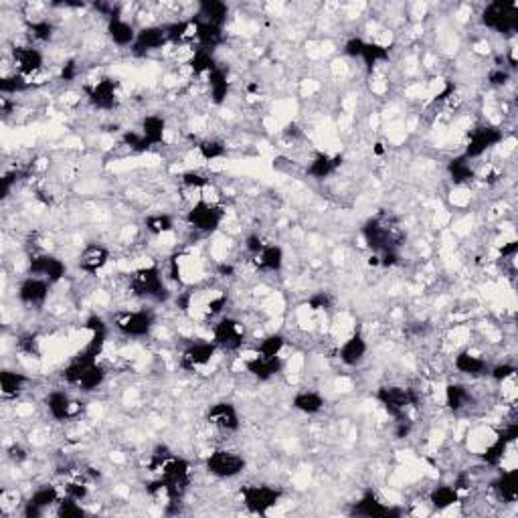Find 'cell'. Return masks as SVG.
Listing matches in <instances>:
<instances>
[{
    "label": "cell",
    "instance_id": "cell-1",
    "mask_svg": "<svg viewBox=\"0 0 518 518\" xmlns=\"http://www.w3.org/2000/svg\"><path fill=\"white\" fill-rule=\"evenodd\" d=\"M61 377H63V381L69 383V385L80 387L81 391L92 393V391L104 385V381H106V369L97 362V359H92V357L80 352L75 359L67 365Z\"/></svg>",
    "mask_w": 518,
    "mask_h": 518
},
{
    "label": "cell",
    "instance_id": "cell-2",
    "mask_svg": "<svg viewBox=\"0 0 518 518\" xmlns=\"http://www.w3.org/2000/svg\"><path fill=\"white\" fill-rule=\"evenodd\" d=\"M130 290L134 292V296L152 300V302H166L168 300V288L162 279L158 266L136 269L130 276Z\"/></svg>",
    "mask_w": 518,
    "mask_h": 518
},
{
    "label": "cell",
    "instance_id": "cell-3",
    "mask_svg": "<svg viewBox=\"0 0 518 518\" xmlns=\"http://www.w3.org/2000/svg\"><path fill=\"white\" fill-rule=\"evenodd\" d=\"M482 25L500 35L518 31V4L512 0H494L482 11Z\"/></svg>",
    "mask_w": 518,
    "mask_h": 518
},
{
    "label": "cell",
    "instance_id": "cell-4",
    "mask_svg": "<svg viewBox=\"0 0 518 518\" xmlns=\"http://www.w3.org/2000/svg\"><path fill=\"white\" fill-rule=\"evenodd\" d=\"M362 235H365L367 245L374 253L397 249L399 241H401L399 227L393 225L391 219H385V217H374L371 221H367V225L362 227Z\"/></svg>",
    "mask_w": 518,
    "mask_h": 518
},
{
    "label": "cell",
    "instance_id": "cell-5",
    "mask_svg": "<svg viewBox=\"0 0 518 518\" xmlns=\"http://www.w3.org/2000/svg\"><path fill=\"white\" fill-rule=\"evenodd\" d=\"M225 219L223 207L209 203V200H199L195 203L188 213H186V223L199 233H215Z\"/></svg>",
    "mask_w": 518,
    "mask_h": 518
},
{
    "label": "cell",
    "instance_id": "cell-6",
    "mask_svg": "<svg viewBox=\"0 0 518 518\" xmlns=\"http://www.w3.org/2000/svg\"><path fill=\"white\" fill-rule=\"evenodd\" d=\"M205 468L215 478H235L245 470V458L233 450H217L205 460Z\"/></svg>",
    "mask_w": 518,
    "mask_h": 518
},
{
    "label": "cell",
    "instance_id": "cell-7",
    "mask_svg": "<svg viewBox=\"0 0 518 518\" xmlns=\"http://www.w3.org/2000/svg\"><path fill=\"white\" fill-rule=\"evenodd\" d=\"M114 326L124 336L144 338L154 328V314L150 310H146V308H142V310H130V312H120L114 318Z\"/></svg>",
    "mask_w": 518,
    "mask_h": 518
},
{
    "label": "cell",
    "instance_id": "cell-8",
    "mask_svg": "<svg viewBox=\"0 0 518 518\" xmlns=\"http://www.w3.org/2000/svg\"><path fill=\"white\" fill-rule=\"evenodd\" d=\"M281 498V492L266 484H252L241 490V500L253 514H267Z\"/></svg>",
    "mask_w": 518,
    "mask_h": 518
},
{
    "label": "cell",
    "instance_id": "cell-9",
    "mask_svg": "<svg viewBox=\"0 0 518 518\" xmlns=\"http://www.w3.org/2000/svg\"><path fill=\"white\" fill-rule=\"evenodd\" d=\"M377 401H379V403H381L393 417L403 419V417H405V411H407L411 405H417L419 399H417V395L413 393L411 389H405V387H397V385H385L377 391Z\"/></svg>",
    "mask_w": 518,
    "mask_h": 518
},
{
    "label": "cell",
    "instance_id": "cell-10",
    "mask_svg": "<svg viewBox=\"0 0 518 518\" xmlns=\"http://www.w3.org/2000/svg\"><path fill=\"white\" fill-rule=\"evenodd\" d=\"M245 333L239 320L235 318H221L213 326V342L217 348L225 352H235L243 346Z\"/></svg>",
    "mask_w": 518,
    "mask_h": 518
},
{
    "label": "cell",
    "instance_id": "cell-11",
    "mask_svg": "<svg viewBox=\"0 0 518 518\" xmlns=\"http://www.w3.org/2000/svg\"><path fill=\"white\" fill-rule=\"evenodd\" d=\"M65 271V264L51 253H35L28 259V276L47 279L49 284H57L59 279H63Z\"/></svg>",
    "mask_w": 518,
    "mask_h": 518
},
{
    "label": "cell",
    "instance_id": "cell-12",
    "mask_svg": "<svg viewBox=\"0 0 518 518\" xmlns=\"http://www.w3.org/2000/svg\"><path fill=\"white\" fill-rule=\"evenodd\" d=\"M502 140V132L496 126H480L476 130H472L468 144H465L464 156L468 160L480 158L482 154H486L492 146H496Z\"/></svg>",
    "mask_w": 518,
    "mask_h": 518
},
{
    "label": "cell",
    "instance_id": "cell-13",
    "mask_svg": "<svg viewBox=\"0 0 518 518\" xmlns=\"http://www.w3.org/2000/svg\"><path fill=\"white\" fill-rule=\"evenodd\" d=\"M207 421L217 427V429L227 431V433H233V431H237L241 427L239 411L229 401H219V403L211 405L209 411H207Z\"/></svg>",
    "mask_w": 518,
    "mask_h": 518
},
{
    "label": "cell",
    "instance_id": "cell-14",
    "mask_svg": "<svg viewBox=\"0 0 518 518\" xmlns=\"http://www.w3.org/2000/svg\"><path fill=\"white\" fill-rule=\"evenodd\" d=\"M13 63L16 67V73L23 77H33L37 75L43 65H45V57L37 47L33 45H18L13 49Z\"/></svg>",
    "mask_w": 518,
    "mask_h": 518
},
{
    "label": "cell",
    "instance_id": "cell-15",
    "mask_svg": "<svg viewBox=\"0 0 518 518\" xmlns=\"http://www.w3.org/2000/svg\"><path fill=\"white\" fill-rule=\"evenodd\" d=\"M87 97H90V104L97 109H104V112L114 109L118 104V81H114L112 77H102L87 87Z\"/></svg>",
    "mask_w": 518,
    "mask_h": 518
},
{
    "label": "cell",
    "instance_id": "cell-16",
    "mask_svg": "<svg viewBox=\"0 0 518 518\" xmlns=\"http://www.w3.org/2000/svg\"><path fill=\"white\" fill-rule=\"evenodd\" d=\"M217 352V346L213 340H200V342H193L183 350L180 355V369L185 371H197L200 367H205L207 362H211V359Z\"/></svg>",
    "mask_w": 518,
    "mask_h": 518
},
{
    "label": "cell",
    "instance_id": "cell-17",
    "mask_svg": "<svg viewBox=\"0 0 518 518\" xmlns=\"http://www.w3.org/2000/svg\"><path fill=\"white\" fill-rule=\"evenodd\" d=\"M61 500V494L55 486H41L37 490L31 494V498L25 504V517L27 518H39L45 514L47 508L57 506V502Z\"/></svg>",
    "mask_w": 518,
    "mask_h": 518
},
{
    "label": "cell",
    "instance_id": "cell-18",
    "mask_svg": "<svg viewBox=\"0 0 518 518\" xmlns=\"http://www.w3.org/2000/svg\"><path fill=\"white\" fill-rule=\"evenodd\" d=\"M45 405L55 421H67L80 411V403L69 397L65 391H51L45 399Z\"/></svg>",
    "mask_w": 518,
    "mask_h": 518
},
{
    "label": "cell",
    "instance_id": "cell-19",
    "mask_svg": "<svg viewBox=\"0 0 518 518\" xmlns=\"http://www.w3.org/2000/svg\"><path fill=\"white\" fill-rule=\"evenodd\" d=\"M49 288H51V284H49L47 279L28 276V278L21 284V288H18V300H21L23 304L39 308V306H43L47 302V298H49Z\"/></svg>",
    "mask_w": 518,
    "mask_h": 518
},
{
    "label": "cell",
    "instance_id": "cell-20",
    "mask_svg": "<svg viewBox=\"0 0 518 518\" xmlns=\"http://www.w3.org/2000/svg\"><path fill=\"white\" fill-rule=\"evenodd\" d=\"M168 43L164 27H144L138 31L132 45L134 55H146L150 51H158Z\"/></svg>",
    "mask_w": 518,
    "mask_h": 518
},
{
    "label": "cell",
    "instance_id": "cell-21",
    "mask_svg": "<svg viewBox=\"0 0 518 518\" xmlns=\"http://www.w3.org/2000/svg\"><path fill=\"white\" fill-rule=\"evenodd\" d=\"M350 512L357 514V517H367V518L399 517V514H401V510L391 508V506H387L385 502H381V500L377 498L374 492H367L359 502H355V506H352Z\"/></svg>",
    "mask_w": 518,
    "mask_h": 518
},
{
    "label": "cell",
    "instance_id": "cell-22",
    "mask_svg": "<svg viewBox=\"0 0 518 518\" xmlns=\"http://www.w3.org/2000/svg\"><path fill=\"white\" fill-rule=\"evenodd\" d=\"M367 350H369V345H367L365 336L360 333H355L342 342L340 350H338V359L346 367H357L365 360Z\"/></svg>",
    "mask_w": 518,
    "mask_h": 518
},
{
    "label": "cell",
    "instance_id": "cell-23",
    "mask_svg": "<svg viewBox=\"0 0 518 518\" xmlns=\"http://www.w3.org/2000/svg\"><path fill=\"white\" fill-rule=\"evenodd\" d=\"M245 369L247 372L259 379V381H269L284 369V362L279 357H261V355H255L252 359L245 360Z\"/></svg>",
    "mask_w": 518,
    "mask_h": 518
},
{
    "label": "cell",
    "instance_id": "cell-24",
    "mask_svg": "<svg viewBox=\"0 0 518 518\" xmlns=\"http://www.w3.org/2000/svg\"><path fill=\"white\" fill-rule=\"evenodd\" d=\"M109 261V249L99 243H90L80 255V269L85 274H99Z\"/></svg>",
    "mask_w": 518,
    "mask_h": 518
},
{
    "label": "cell",
    "instance_id": "cell-25",
    "mask_svg": "<svg viewBox=\"0 0 518 518\" xmlns=\"http://www.w3.org/2000/svg\"><path fill=\"white\" fill-rule=\"evenodd\" d=\"M136 35H138V31L128 21H124L118 14H112L109 16V21H107V37L112 39L114 45H118V47H132L134 41H136Z\"/></svg>",
    "mask_w": 518,
    "mask_h": 518
},
{
    "label": "cell",
    "instance_id": "cell-26",
    "mask_svg": "<svg viewBox=\"0 0 518 518\" xmlns=\"http://www.w3.org/2000/svg\"><path fill=\"white\" fill-rule=\"evenodd\" d=\"M193 21V27H195V39L199 43V47L203 49H211L219 47L223 43V27H217L211 23H205L200 18H190Z\"/></svg>",
    "mask_w": 518,
    "mask_h": 518
},
{
    "label": "cell",
    "instance_id": "cell-27",
    "mask_svg": "<svg viewBox=\"0 0 518 518\" xmlns=\"http://www.w3.org/2000/svg\"><path fill=\"white\" fill-rule=\"evenodd\" d=\"M340 164H342V156H333V154H326V152H320L314 156V160L310 162V166H308V176H312V178H316V180H324V178H328V176H333L338 168H340Z\"/></svg>",
    "mask_w": 518,
    "mask_h": 518
},
{
    "label": "cell",
    "instance_id": "cell-28",
    "mask_svg": "<svg viewBox=\"0 0 518 518\" xmlns=\"http://www.w3.org/2000/svg\"><path fill=\"white\" fill-rule=\"evenodd\" d=\"M227 16H229V6H227L225 2H221V0H203L199 4L197 18L205 21V23L223 27L227 23Z\"/></svg>",
    "mask_w": 518,
    "mask_h": 518
},
{
    "label": "cell",
    "instance_id": "cell-29",
    "mask_svg": "<svg viewBox=\"0 0 518 518\" xmlns=\"http://www.w3.org/2000/svg\"><path fill=\"white\" fill-rule=\"evenodd\" d=\"M27 383L28 377H25L23 372L9 371V369H4V371L0 372V393H2L4 399L18 397L25 391Z\"/></svg>",
    "mask_w": 518,
    "mask_h": 518
},
{
    "label": "cell",
    "instance_id": "cell-30",
    "mask_svg": "<svg viewBox=\"0 0 518 518\" xmlns=\"http://www.w3.org/2000/svg\"><path fill=\"white\" fill-rule=\"evenodd\" d=\"M140 134L146 138L150 146H158L166 134V120L162 116H146L140 124Z\"/></svg>",
    "mask_w": 518,
    "mask_h": 518
},
{
    "label": "cell",
    "instance_id": "cell-31",
    "mask_svg": "<svg viewBox=\"0 0 518 518\" xmlns=\"http://www.w3.org/2000/svg\"><path fill=\"white\" fill-rule=\"evenodd\" d=\"M255 264L261 271H279L284 267V249L276 243H269L255 257Z\"/></svg>",
    "mask_w": 518,
    "mask_h": 518
},
{
    "label": "cell",
    "instance_id": "cell-32",
    "mask_svg": "<svg viewBox=\"0 0 518 518\" xmlns=\"http://www.w3.org/2000/svg\"><path fill=\"white\" fill-rule=\"evenodd\" d=\"M209 81V92H211V99L217 106H221L229 95V80H227V71L223 67H215L213 71L207 75Z\"/></svg>",
    "mask_w": 518,
    "mask_h": 518
},
{
    "label": "cell",
    "instance_id": "cell-33",
    "mask_svg": "<svg viewBox=\"0 0 518 518\" xmlns=\"http://www.w3.org/2000/svg\"><path fill=\"white\" fill-rule=\"evenodd\" d=\"M292 407L296 411L306 413V415H314V413L322 411L324 397L320 393H316V391H300V393L293 395Z\"/></svg>",
    "mask_w": 518,
    "mask_h": 518
},
{
    "label": "cell",
    "instance_id": "cell-34",
    "mask_svg": "<svg viewBox=\"0 0 518 518\" xmlns=\"http://www.w3.org/2000/svg\"><path fill=\"white\" fill-rule=\"evenodd\" d=\"M494 490L500 500L514 502L518 498V470H508L494 482Z\"/></svg>",
    "mask_w": 518,
    "mask_h": 518
},
{
    "label": "cell",
    "instance_id": "cell-35",
    "mask_svg": "<svg viewBox=\"0 0 518 518\" xmlns=\"http://www.w3.org/2000/svg\"><path fill=\"white\" fill-rule=\"evenodd\" d=\"M453 365H455L458 371L464 372V374H470V377H480V374H486L488 372L486 360L480 359L476 355H472V352H460L455 357V360H453Z\"/></svg>",
    "mask_w": 518,
    "mask_h": 518
},
{
    "label": "cell",
    "instance_id": "cell-36",
    "mask_svg": "<svg viewBox=\"0 0 518 518\" xmlns=\"http://www.w3.org/2000/svg\"><path fill=\"white\" fill-rule=\"evenodd\" d=\"M429 502L436 510H446L460 502V490L455 486H436L429 494Z\"/></svg>",
    "mask_w": 518,
    "mask_h": 518
},
{
    "label": "cell",
    "instance_id": "cell-37",
    "mask_svg": "<svg viewBox=\"0 0 518 518\" xmlns=\"http://www.w3.org/2000/svg\"><path fill=\"white\" fill-rule=\"evenodd\" d=\"M188 65H190V69H193L195 75H209L219 63H217V59H215V55L211 49H203V47H199V49L193 53V57H190Z\"/></svg>",
    "mask_w": 518,
    "mask_h": 518
},
{
    "label": "cell",
    "instance_id": "cell-38",
    "mask_svg": "<svg viewBox=\"0 0 518 518\" xmlns=\"http://www.w3.org/2000/svg\"><path fill=\"white\" fill-rule=\"evenodd\" d=\"M448 173H450V178H452L455 185H465L474 178V168L470 164V160L465 156H460V158H453L450 164H448Z\"/></svg>",
    "mask_w": 518,
    "mask_h": 518
},
{
    "label": "cell",
    "instance_id": "cell-39",
    "mask_svg": "<svg viewBox=\"0 0 518 518\" xmlns=\"http://www.w3.org/2000/svg\"><path fill=\"white\" fill-rule=\"evenodd\" d=\"M468 403H470V391L464 385H458V383L448 385V389H446V405L452 411L464 409Z\"/></svg>",
    "mask_w": 518,
    "mask_h": 518
},
{
    "label": "cell",
    "instance_id": "cell-40",
    "mask_svg": "<svg viewBox=\"0 0 518 518\" xmlns=\"http://www.w3.org/2000/svg\"><path fill=\"white\" fill-rule=\"evenodd\" d=\"M144 225H146V231H150L152 235H162V233H171L173 231L174 219L166 213L148 215Z\"/></svg>",
    "mask_w": 518,
    "mask_h": 518
},
{
    "label": "cell",
    "instance_id": "cell-41",
    "mask_svg": "<svg viewBox=\"0 0 518 518\" xmlns=\"http://www.w3.org/2000/svg\"><path fill=\"white\" fill-rule=\"evenodd\" d=\"M164 31H166L168 43H180V41L188 39V37H195L193 21H176V23H171V25H164Z\"/></svg>",
    "mask_w": 518,
    "mask_h": 518
},
{
    "label": "cell",
    "instance_id": "cell-42",
    "mask_svg": "<svg viewBox=\"0 0 518 518\" xmlns=\"http://www.w3.org/2000/svg\"><path fill=\"white\" fill-rule=\"evenodd\" d=\"M387 57H389V49L383 47V45H379V43H365V49L360 53V59L365 61V65L369 69L377 65V63H381V61H385Z\"/></svg>",
    "mask_w": 518,
    "mask_h": 518
},
{
    "label": "cell",
    "instance_id": "cell-43",
    "mask_svg": "<svg viewBox=\"0 0 518 518\" xmlns=\"http://www.w3.org/2000/svg\"><path fill=\"white\" fill-rule=\"evenodd\" d=\"M31 87V83L27 81V77L18 75V73H13V75H4L0 80V93L2 95H14V93L27 92Z\"/></svg>",
    "mask_w": 518,
    "mask_h": 518
},
{
    "label": "cell",
    "instance_id": "cell-44",
    "mask_svg": "<svg viewBox=\"0 0 518 518\" xmlns=\"http://www.w3.org/2000/svg\"><path fill=\"white\" fill-rule=\"evenodd\" d=\"M286 346V338L281 334H269L261 340V345L257 346V355L261 357H279V352Z\"/></svg>",
    "mask_w": 518,
    "mask_h": 518
},
{
    "label": "cell",
    "instance_id": "cell-45",
    "mask_svg": "<svg viewBox=\"0 0 518 518\" xmlns=\"http://www.w3.org/2000/svg\"><path fill=\"white\" fill-rule=\"evenodd\" d=\"M55 514L59 518H81L85 517V510H83V506L77 502V500H73V498H61L57 506H55Z\"/></svg>",
    "mask_w": 518,
    "mask_h": 518
},
{
    "label": "cell",
    "instance_id": "cell-46",
    "mask_svg": "<svg viewBox=\"0 0 518 518\" xmlns=\"http://www.w3.org/2000/svg\"><path fill=\"white\" fill-rule=\"evenodd\" d=\"M27 33H28V37H31L33 41L47 43V41L53 39L55 28L49 21H33V23H28Z\"/></svg>",
    "mask_w": 518,
    "mask_h": 518
},
{
    "label": "cell",
    "instance_id": "cell-47",
    "mask_svg": "<svg viewBox=\"0 0 518 518\" xmlns=\"http://www.w3.org/2000/svg\"><path fill=\"white\" fill-rule=\"evenodd\" d=\"M508 446H512V443H510V441H506V439L498 433L496 441H494L490 448L486 450V453H484V462H486L488 465L500 464V462H502V458H504L506 450H508Z\"/></svg>",
    "mask_w": 518,
    "mask_h": 518
},
{
    "label": "cell",
    "instance_id": "cell-48",
    "mask_svg": "<svg viewBox=\"0 0 518 518\" xmlns=\"http://www.w3.org/2000/svg\"><path fill=\"white\" fill-rule=\"evenodd\" d=\"M199 154L205 160H217L225 156V144L221 140H203L199 144Z\"/></svg>",
    "mask_w": 518,
    "mask_h": 518
},
{
    "label": "cell",
    "instance_id": "cell-49",
    "mask_svg": "<svg viewBox=\"0 0 518 518\" xmlns=\"http://www.w3.org/2000/svg\"><path fill=\"white\" fill-rule=\"evenodd\" d=\"M174 453L171 452V448L168 446H164V443H160L154 448V452L150 453V462H148V468H150V472H160L162 470V465L166 464L171 458H173Z\"/></svg>",
    "mask_w": 518,
    "mask_h": 518
},
{
    "label": "cell",
    "instance_id": "cell-50",
    "mask_svg": "<svg viewBox=\"0 0 518 518\" xmlns=\"http://www.w3.org/2000/svg\"><path fill=\"white\" fill-rule=\"evenodd\" d=\"M122 142L130 148V150H134V152H146V150L152 148L150 144H148L146 138H144L142 134L134 132V130H130V132H124V136H122Z\"/></svg>",
    "mask_w": 518,
    "mask_h": 518
},
{
    "label": "cell",
    "instance_id": "cell-51",
    "mask_svg": "<svg viewBox=\"0 0 518 518\" xmlns=\"http://www.w3.org/2000/svg\"><path fill=\"white\" fill-rule=\"evenodd\" d=\"M63 490H65L67 498H73L77 502H83L87 498V494H90V488L83 482H67Z\"/></svg>",
    "mask_w": 518,
    "mask_h": 518
},
{
    "label": "cell",
    "instance_id": "cell-52",
    "mask_svg": "<svg viewBox=\"0 0 518 518\" xmlns=\"http://www.w3.org/2000/svg\"><path fill=\"white\" fill-rule=\"evenodd\" d=\"M180 183L188 188H195V190H200V188H205V186H209V178L205 176V174L200 173H195V171H188L180 176Z\"/></svg>",
    "mask_w": 518,
    "mask_h": 518
},
{
    "label": "cell",
    "instance_id": "cell-53",
    "mask_svg": "<svg viewBox=\"0 0 518 518\" xmlns=\"http://www.w3.org/2000/svg\"><path fill=\"white\" fill-rule=\"evenodd\" d=\"M490 374L494 381L504 383V381L512 379V377L517 374V367H512V365H496V367L490 371Z\"/></svg>",
    "mask_w": 518,
    "mask_h": 518
},
{
    "label": "cell",
    "instance_id": "cell-54",
    "mask_svg": "<svg viewBox=\"0 0 518 518\" xmlns=\"http://www.w3.org/2000/svg\"><path fill=\"white\" fill-rule=\"evenodd\" d=\"M266 247V243H264V239L259 237V235H247V239H245V249H247V253L252 255V257H257L259 253H261V249Z\"/></svg>",
    "mask_w": 518,
    "mask_h": 518
},
{
    "label": "cell",
    "instance_id": "cell-55",
    "mask_svg": "<svg viewBox=\"0 0 518 518\" xmlns=\"http://www.w3.org/2000/svg\"><path fill=\"white\" fill-rule=\"evenodd\" d=\"M365 43H367V41H362L360 37L348 39L345 45V53L348 55V57H355V59L359 57L360 59V53H362V49H365Z\"/></svg>",
    "mask_w": 518,
    "mask_h": 518
},
{
    "label": "cell",
    "instance_id": "cell-56",
    "mask_svg": "<svg viewBox=\"0 0 518 518\" xmlns=\"http://www.w3.org/2000/svg\"><path fill=\"white\" fill-rule=\"evenodd\" d=\"M308 304H310V308L312 310H326L328 306H330V298L326 296V293H314L310 300H308Z\"/></svg>",
    "mask_w": 518,
    "mask_h": 518
},
{
    "label": "cell",
    "instance_id": "cell-57",
    "mask_svg": "<svg viewBox=\"0 0 518 518\" xmlns=\"http://www.w3.org/2000/svg\"><path fill=\"white\" fill-rule=\"evenodd\" d=\"M508 80H510V73L506 69H494V71H490V75H488V81H490L492 85H506Z\"/></svg>",
    "mask_w": 518,
    "mask_h": 518
},
{
    "label": "cell",
    "instance_id": "cell-58",
    "mask_svg": "<svg viewBox=\"0 0 518 518\" xmlns=\"http://www.w3.org/2000/svg\"><path fill=\"white\" fill-rule=\"evenodd\" d=\"M381 261V266H385V267H393V266H397L399 264V253L397 249H385V252H381V257H379Z\"/></svg>",
    "mask_w": 518,
    "mask_h": 518
},
{
    "label": "cell",
    "instance_id": "cell-59",
    "mask_svg": "<svg viewBox=\"0 0 518 518\" xmlns=\"http://www.w3.org/2000/svg\"><path fill=\"white\" fill-rule=\"evenodd\" d=\"M77 73H80V69L75 61H67L65 65L61 67V80L63 81H73L77 77Z\"/></svg>",
    "mask_w": 518,
    "mask_h": 518
},
{
    "label": "cell",
    "instance_id": "cell-60",
    "mask_svg": "<svg viewBox=\"0 0 518 518\" xmlns=\"http://www.w3.org/2000/svg\"><path fill=\"white\" fill-rule=\"evenodd\" d=\"M21 348H23V350H27L28 355H33V352L37 355V338H35V336H27V338H23V340H21Z\"/></svg>",
    "mask_w": 518,
    "mask_h": 518
},
{
    "label": "cell",
    "instance_id": "cell-61",
    "mask_svg": "<svg viewBox=\"0 0 518 518\" xmlns=\"http://www.w3.org/2000/svg\"><path fill=\"white\" fill-rule=\"evenodd\" d=\"M9 458H11L13 462H23V460L27 458V452H25L21 446H13V448L9 450Z\"/></svg>",
    "mask_w": 518,
    "mask_h": 518
},
{
    "label": "cell",
    "instance_id": "cell-62",
    "mask_svg": "<svg viewBox=\"0 0 518 518\" xmlns=\"http://www.w3.org/2000/svg\"><path fill=\"white\" fill-rule=\"evenodd\" d=\"M517 252H518L517 241H510L508 245H504V247L500 249V253H502V257H504V259H512V257L517 255Z\"/></svg>",
    "mask_w": 518,
    "mask_h": 518
}]
</instances>
